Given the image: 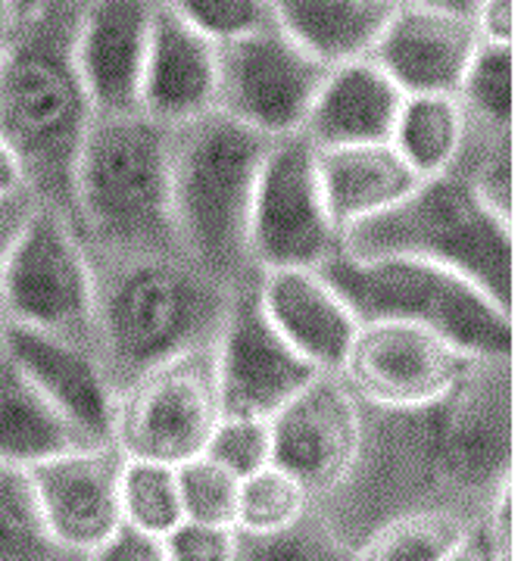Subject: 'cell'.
Instances as JSON below:
<instances>
[{
    "label": "cell",
    "mask_w": 524,
    "mask_h": 561,
    "mask_svg": "<svg viewBox=\"0 0 524 561\" xmlns=\"http://www.w3.org/2000/svg\"><path fill=\"white\" fill-rule=\"evenodd\" d=\"M515 490V359H478L446 397L415 409L363 405L360 453L316 502L353 542L400 515L475 522Z\"/></svg>",
    "instance_id": "1"
},
{
    "label": "cell",
    "mask_w": 524,
    "mask_h": 561,
    "mask_svg": "<svg viewBox=\"0 0 524 561\" xmlns=\"http://www.w3.org/2000/svg\"><path fill=\"white\" fill-rule=\"evenodd\" d=\"M84 0H44L0 62V138L20 162L25 191L72 219V184L94 106L76 60Z\"/></svg>",
    "instance_id": "2"
},
{
    "label": "cell",
    "mask_w": 524,
    "mask_h": 561,
    "mask_svg": "<svg viewBox=\"0 0 524 561\" xmlns=\"http://www.w3.org/2000/svg\"><path fill=\"white\" fill-rule=\"evenodd\" d=\"M94 350L113 390L160 362L213 346L235 294L179 250L94 262Z\"/></svg>",
    "instance_id": "3"
},
{
    "label": "cell",
    "mask_w": 524,
    "mask_h": 561,
    "mask_svg": "<svg viewBox=\"0 0 524 561\" xmlns=\"http://www.w3.org/2000/svg\"><path fill=\"white\" fill-rule=\"evenodd\" d=\"M91 260L182 253L172 219V128L144 113L94 116L72 184Z\"/></svg>",
    "instance_id": "4"
},
{
    "label": "cell",
    "mask_w": 524,
    "mask_h": 561,
    "mask_svg": "<svg viewBox=\"0 0 524 561\" xmlns=\"http://www.w3.org/2000/svg\"><path fill=\"white\" fill-rule=\"evenodd\" d=\"M272 140L219 110L172 128L175 238L184 256L225 287L257 278L250 213Z\"/></svg>",
    "instance_id": "5"
},
{
    "label": "cell",
    "mask_w": 524,
    "mask_h": 561,
    "mask_svg": "<svg viewBox=\"0 0 524 561\" xmlns=\"http://www.w3.org/2000/svg\"><path fill=\"white\" fill-rule=\"evenodd\" d=\"M341 253L441 265L505 309L515 300V219L497 213L463 169L422 179L397 206L350 228Z\"/></svg>",
    "instance_id": "6"
},
{
    "label": "cell",
    "mask_w": 524,
    "mask_h": 561,
    "mask_svg": "<svg viewBox=\"0 0 524 561\" xmlns=\"http://www.w3.org/2000/svg\"><path fill=\"white\" fill-rule=\"evenodd\" d=\"M322 272L360 321H409L437 331L475 359H515L512 309L449 268L341 253Z\"/></svg>",
    "instance_id": "7"
},
{
    "label": "cell",
    "mask_w": 524,
    "mask_h": 561,
    "mask_svg": "<svg viewBox=\"0 0 524 561\" xmlns=\"http://www.w3.org/2000/svg\"><path fill=\"white\" fill-rule=\"evenodd\" d=\"M94 300L98 272L76 225L38 203L0 275L3 319L94 346Z\"/></svg>",
    "instance_id": "8"
},
{
    "label": "cell",
    "mask_w": 524,
    "mask_h": 561,
    "mask_svg": "<svg viewBox=\"0 0 524 561\" xmlns=\"http://www.w3.org/2000/svg\"><path fill=\"white\" fill-rule=\"evenodd\" d=\"M223 419L213 346L166 359L116 390L110 443L122 459L184 465L206 453Z\"/></svg>",
    "instance_id": "9"
},
{
    "label": "cell",
    "mask_w": 524,
    "mask_h": 561,
    "mask_svg": "<svg viewBox=\"0 0 524 561\" xmlns=\"http://www.w3.org/2000/svg\"><path fill=\"white\" fill-rule=\"evenodd\" d=\"M334 256H341V228L324 201L319 153L303 135L275 138L250 213L253 272L322 268Z\"/></svg>",
    "instance_id": "10"
},
{
    "label": "cell",
    "mask_w": 524,
    "mask_h": 561,
    "mask_svg": "<svg viewBox=\"0 0 524 561\" xmlns=\"http://www.w3.org/2000/svg\"><path fill=\"white\" fill-rule=\"evenodd\" d=\"M328 69L269 22L219 44V113L265 138L300 135Z\"/></svg>",
    "instance_id": "11"
},
{
    "label": "cell",
    "mask_w": 524,
    "mask_h": 561,
    "mask_svg": "<svg viewBox=\"0 0 524 561\" xmlns=\"http://www.w3.org/2000/svg\"><path fill=\"white\" fill-rule=\"evenodd\" d=\"M475 356L409 321H360L343 356L341 381L368 409H415L446 397Z\"/></svg>",
    "instance_id": "12"
},
{
    "label": "cell",
    "mask_w": 524,
    "mask_h": 561,
    "mask_svg": "<svg viewBox=\"0 0 524 561\" xmlns=\"http://www.w3.org/2000/svg\"><path fill=\"white\" fill-rule=\"evenodd\" d=\"M223 412L272 419L319 375L265 316L257 278L235 287L223 331L213 343Z\"/></svg>",
    "instance_id": "13"
},
{
    "label": "cell",
    "mask_w": 524,
    "mask_h": 561,
    "mask_svg": "<svg viewBox=\"0 0 524 561\" xmlns=\"http://www.w3.org/2000/svg\"><path fill=\"white\" fill-rule=\"evenodd\" d=\"M360 437L363 402L341 375L319 371L272 415V465L297 478L312 502H322L350 474Z\"/></svg>",
    "instance_id": "14"
},
{
    "label": "cell",
    "mask_w": 524,
    "mask_h": 561,
    "mask_svg": "<svg viewBox=\"0 0 524 561\" xmlns=\"http://www.w3.org/2000/svg\"><path fill=\"white\" fill-rule=\"evenodd\" d=\"M122 468L125 459L110 440L81 443L29 468L41 515L66 556L84 561L125 527Z\"/></svg>",
    "instance_id": "15"
},
{
    "label": "cell",
    "mask_w": 524,
    "mask_h": 561,
    "mask_svg": "<svg viewBox=\"0 0 524 561\" xmlns=\"http://www.w3.org/2000/svg\"><path fill=\"white\" fill-rule=\"evenodd\" d=\"M153 20L157 0H84L76 60L98 116L141 113Z\"/></svg>",
    "instance_id": "16"
},
{
    "label": "cell",
    "mask_w": 524,
    "mask_h": 561,
    "mask_svg": "<svg viewBox=\"0 0 524 561\" xmlns=\"http://www.w3.org/2000/svg\"><path fill=\"white\" fill-rule=\"evenodd\" d=\"M481 41L465 13L397 0L372 60L403 94H456Z\"/></svg>",
    "instance_id": "17"
},
{
    "label": "cell",
    "mask_w": 524,
    "mask_h": 561,
    "mask_svg": "<svg viewBox=\"0 0 524 561\" xmlns=\"http://www.w3.org/2000/svg\"><path fill=\"white\" fill-rule=\"evenodd\" d=\"M219 110V44L157 7L141 79V113L182 128Z\"/></svg>",
    "instance_id": "18"
},
{
    "label": "cell",
    "mask_w": 524,
    "mask_h": 561,
    "mask_svg": "<svg viewBox=\"0 0 524 561\" xmlns=\"http://www.w3.org/2000/svg\"><path fill=\"white\" fill-rule=\"evenodd\" d=\"M257 297L287 343L319 371H338L360 328L322 268H272L257 275Z\"/></svg>",
    "instance_id": "19"
},
{
    "label": "cell",
    "mask_w": 524,
    "mask_h": 561,
    "mask_svg": "<svg viewBox=\"0 0 524 561\" xmlns=\"http://www.w3.org/2000/svg\"><path fill=\"white\" fill-rule=\"evenodd\" d=\"M3 346L88 440H110L116 390L94 346L7 324Z\"/></svg>",
    "instance_id": "20"
},
{
    "label": "cell",
    "mask_w": 524,
    "mask_h": 561,
    "mask_svg": "<svg viewBox=\"0 0 524 561\" xmlns=\"http://www.w3.org/2000/svg\"><path fill=\"white\" fill-rule=\"evenodd\" d=\"M403 101V91L372 57L341 62L328 69L300 135L316 150L381 144L394 135Z\"/></svg>",
    "instance_id": "21"
},
{
    "label": "cell",
    "mask_w": 524,
    "mask_h": 561,
    "mask_svg": "<svg viewBox=\"0 0 524 561\" xmlns=\"http://www.w3.org/2000/svg\"><path fill=\"white\" fill-rule=\"evenodd\" d=\"M316 153L324 201L341 228V241L350 228L387 213L422 181L390 140L331 147Z\"/></svg>",
    "instance_id": "22"
},
{
    "label": "cell",
    "mask_w": 524,
    "mask_h": 561,
    "mask_svg": "<svg viewBox=\"0 0 524 561\" xmlns=\"http://www.w3.org/2000/svg\"><path fill=\"white\" fill-rule=\"evenodd\" d=\"M88 440L0 343V461L35 468Z\"/></svg>",
    "instance_id": "23"
},
{
    "label": "cell",
    "mask_w": 524,
    "mask_h": 561,
    "mask_svg": "<svg viewBox=\"0 0 524 561\" xmlns=\"http://www.w3.org/2000/svg\"><path fill=\"white\" fill-rule=\"evenodd\" d=\"M284 35L324 66L372 57L397 0H269Z\"/></svg>",
    "instance_id": "24"
},
{
    "label": "cell",
    "mask_w": 524,
    "mask_h": 561,
    "mask_svg": "<svg viewBox=\"0 0 524 561\" xmlns=\"http://www.w3.org/2000/svg\"><path fill=\"white\" fill-rule=\"evenodd\" d=\"M468 125L453 94H406L390 144L419 179H434L463 160Z\"/></svg>",
    "instance_id": "25"
},
{
    "label": "cell",
    "mask_w": 524,
    "mask_h": 561,
    "mask_svg": "<svg viewBox=\"0 0 524 561\" xmlns=\"http://www.w3.org/2000/svg\"><path fill=\"white\" fill-rule=\"evenodd\" d=\"M468 135H515V50L481 41L456 88Z\"/></svg>",
    "instance_id": "26"
},
{
    "label": "cell",
    "mask_w": 524,
    "mask_h": 561,
    "mask_svg": "<svg viewBox=\"0 0 524 561\" xmlns=\"http://www.w3.org/2000/svg\"><path fill=\"white\" fill-rule=\"evenodd\" d=\"M0 561H81L54 540L29 471L7 461H0Z\"/></svg>",
    "instance_id": "27"
},
{
    "label": "cell",
    "mask_w": 524,
    "mask_h": 561,
    "mask_svg": "<svg viewBox=\"0 0 524 561\" xmlns=\"http://www.w3.org/2000/svg\"><path fill=\"white\" fill-rule=\"evenodd\" d=\"M235 561H356V542L312 505L294 524L269 534H241Z\"/></svg>",
    "instance_id": "28"
},
{
    "label": "cell",
    "mask_w": 524,
    "mask_h": 561,
    "mask_svg": "<svg viewBox=\"0 0 524 561\" xmlns=\"http://www.w3.org/2000/svg\"><path fill=\"white\" fill-rule=\"evenodd\" d=\"M122 524L166 540L184 522L182 483L175 465L125 459L122 468Z\"/></svg>",
    "instance_id": "29"
},
{
    "label": "cell",
    "mask_w": 524,
    "mask_h": 561,
    "mask_svg": "<svg viewBox=\"0 0 524 561\" xmlns=\"http://www.w3.org/2000/svg\"><path fill=\"white\" fill-rule=\"evenodd\" d=\"M471 522L453 515H400L356 542V561H444Z\"/></svg>",
    "instance_id": "30"
},
{
    "label": "cell",
    "mask_w": 524,
    "mask_h": 561,
    "mask_svg": "<svg viewBox=\"0 0 524 561\" xmlns=\"http://www.w3.org/2000/svg\"><path fill=\"white\" fill-rule=\"evenodd\" d=\"M316 502L297 478H291L278 465H265L260 471L241 478L238 500V530L241 534H269L294 524Z\"/></svg>",
    "instance_id": "31"
},
{
    "label": "cell",
    "mask_w": 524,
    "mask_h": 561,
    "mask_svg": "<svg viewBox=\"0 0 524 561\" xmlns=\"http://www.w3.org/2000/svg\"><path fill=\"white\" fill-rule=\"evenodd\" d=\"M179 483H182L184 522L238 527L241 478L235 471H228L209 456H197L179 465Z\"/></svg>",
    "instance_id": "32"
},
{
    "label": "cell",
    "mask_w": 524,
    "mask_h": 561,
    "mask_svg": "<svg viewBox=\"0 0 524 561\" xmlns=\"http://www.w3.org/2000/svg\"><path fill=\"white\" fill-rule=\"evenodd\" d=\"M157 7L216 44L241 38L275 22L269 0H157Z\"/></svg>",
    "instance_id": "33"
},
{
    "label": "cell",
    "mask_w": 524,
    "mask_h": 561,
    "mask_svg": "<svg viewBox=\"0 0 524 561\" xmlns=\"http://www.w3.org/2000/svg\"><path fill=\"white\" fill-rule=\"evenodd\" d=\"M203 456L216 459L238 478L260 471L272 465V419L223 412Z\"/></svg>",
    "instance_id": "34"
},
{
    "label": "cell",
    "mask_w": 524,
    "mask_h": 561,
    "mask_svg": "<svg viewBox=\"0 0 524 561\" xmlns=\"http://www.w3.org/2000/svg\"><path fill=\"white\" fill-rule=\"evenodd\" d=\"M515 490L465 527L444 561H515Z\"/></svg>",
    "instance_id": "35"
},
{
    "label": "cell",
    "mask_w": 524,
    "mask_h": 561,
    "mask_svg": "<svg viewBox=\"0 0 524 561\" xmlns=\"http://www.w3.org/2000/svg\"><path fill=\"white\" fill-rule=\"evenodd\" d=\"M162 542L169 561H235L238 527L182 522Z\"/></svg>",
    "instance_id": "36"
},
{
    "label": "cell",
    "mask_w": 524,
    "mask_h": 561,
    "mask_svg": "<svg viewBox=\"0 0 524 561\" xmlns=\"http://www.w3.org/2000/svg\"><path fill=\"white\" fill-rule=\"evenodd\" d=\"M84 561H169V552L160 537H147L132 527H122L116 537H110Z\"/></svg>",
    "instance_id": "37"
},
{
    "label": "cell",
    "mask_w": 524,
    "mask_h": 561,
    "mask_svg": "<svg viewBox=\"0 0 524 561\" xmlns=\"http://www.w3.org/2000/svg\"><path fill=\"white\" fill-rule=\"evenodd\" d=\"M38 206V201L32 194H0V275H3V265L10 260L13 247L20 241L22 228L32 216V209Z\"/></svg>",
    "instance_id": "38"
},
{
    "label": "cell",
    "mask_w": 524,
    "mask_h": 561,
    "mask_svg": "<svg viewBox=\"0 0 524 561\" xmlns=\"http://www.w3.org/2000/svg\"><path fill=\"white\" fill-rule=\"evenodd\" d=\"M25 191V181H22V169L10 144L0 138V194H20ZM29 194V191H25Z\"/></svg>",
    "instance_id": "39"
},
{
    "label": "cell",
    "mask_w": 524,
    "mask_h": 561,
    "mask_svg": "<svg viewBox=\"0 0 524 561\" xmlns=\"http://www.w3.org/2000/svg\"><path fill=\"white\" fill-rule=\"evenodd\" d=\"M20 10L13 7V0H0V62L7 57V50H10V44L16 38V32H20Z\"/></svg>",
    "instance_id": "40"
},
{
    "label": "cell",
    "mask_w": 524,
    "mask_h": 561,
    "mask_svg": "<svg viewBox=\"0 0 524 561\" xmlns=\"http://www.w3.org/2000/svg\"><path fill=\"white\" fill-rule=\"evenodd\" d=\"M403 3H419V7H437V10H449V13H465L471 16L478 10V0H403Z\"/></svg>",
    "instance_id": "41"
},
{
    "label": "cell",
    "mask_w": 524,
    "mask_h": 561,
    "mask_svg": "<svg viewBox=\"0 0 524 561\" xmlns=\"http://www.w3.org/2000/svg\"><path fill=\"white\" fill-rule=\"evenodd\" d=\"M13 7L20 10V16H32V13H38L41 7H44V0H13Z\"/></svg>",
    "instance_id": "42"
},
{
    "label": "cell",
    "mask_w": 524,
    "mask_h": 561,
    "mask_svg": "<svg viewBox=\"0 0 524 561\" xmlns=\"http://www.w3.org/2000/svg\"><path fill=\"white\" fill-rule=\"evenodd\" d=\"M3 334H7V319H3V312H0V343H3Z\"/></svg>",
    "instance_id": "43"
}]
</instances>
